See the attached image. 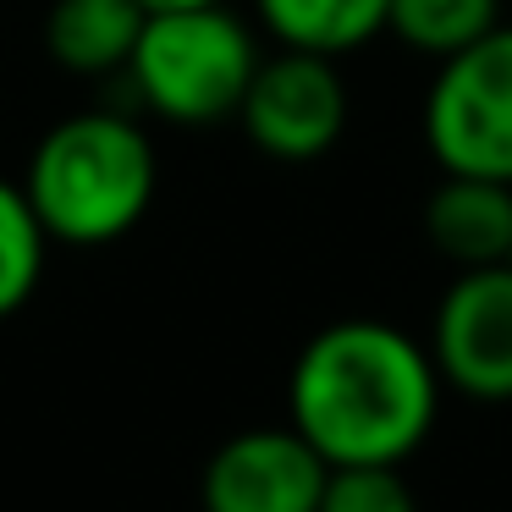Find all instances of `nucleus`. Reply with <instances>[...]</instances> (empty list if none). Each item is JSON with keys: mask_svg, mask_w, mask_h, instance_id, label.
<instances>
[{"mask_svg": "<svg viewBox=\"0 0 512 512\" xmlns=\"http://www.w3.org/2000/svg\"><path fill=\"white\" fill-rule=\"evenodd\" d=\"M446 386L430 347L391 320H331L298 347L287 375V424L331 468H402L435 435Z\"/></svg>", "mask_w": 512, "mask_h": 512, "instance_id": "nucleus-1", "label": "nucleus"}, {"mask_svg": "<svg viewBox=\"0 0 512 512\" xmlns=\"http://www.w3.org/2000/svg\"><path fill=\"white\" fill-rule=\"evenodd\" d=\"M160 188V155L122 111H78L34 144L23 193L50 243L105 248L149 215Z\"/></svg>", "mask_w": 512, "mask_h": 512, "instance_id": "nucleus-2", "label": "nucleus"}, {"mask_svg": "<svg viewBox=\"0 0 512 512\" xmlns=\"http://www.w3.org/2000/svg\"><path fill=\"white\" fill-rule=\"evenodd\" d=\"M259 28L226 0L149 12L138 28L127 83L138 105L171 127H215L237 116L259 67Z\"/></svg>", "mask_w": 512, "mask_h": 512, "instance_id": "nucleus-3", "label": "nucleus"}, {"mask_svg": "<svg viewBox=\"0 0 512 512\" xmlns=\"http://www.w3.org/2000/svg\"><path fill=\"white\" fill-rule=\"evenodd\" d=\"M419 127L441 177L512 188V23H496L468 50L435 61Z\"/></svg>", "mask_w": 512, "mask_h": 512, "instance_id": "nucleus-4", "label": "nucleus"}, {"mask_svg": "<svg viewBox=\"0 0 512 512\" xmlns=\"http://www.w3.org/2000/svg\"><path fill=\"white\" fill-rule=\"evenodd\" d=\"M248 144L281 166H309L331 155L347 133V83L342 61L314 50H270L259 56L254 83L237 105Z\"/></svg>", "mask_w": 512, "mask_h": 512, "instance_id": "nucleus-5", "label": "nucleus"}, {"mask_svg": "<svg viewBox=\"0 0 512 512\" xmlns=\"http://www.w3.org/2000/svg\"><path fill=\"white\" fill-rule=\"evenodd\" d=\"M430 358L446 391L507 408L512 402V265L452 270L430 314Z\"/></svg>", "mask_w": 512, "mask_h": 512, "instance_id": "nucleus-6", "label": "nucleus"}, {"mask_svg": "<svg viewBox=\"0 0 512 512\" xmlns=\"http://www.w3.org/2000/svg\"><path fill=\"white\" fill-rule=\"evenodd\" d=\"M325 463L292 424H254L226 435L199 479L204 512H314L325 490Z\"/></svg>", "mask_w": 512, "mask_h": 512, "instance_id": "nucleus-7", "label": "nucleus"}, {"mask_svg": "<svg viewBox=\"0 0 512 512\" xmlns=\"http://www.w3.org/2000/svg\"><path fill=\"white\" fill-rule=\"evenodd\" d=\"M424 237L452 270L512 259V188L485 177H441L424 199Z\"/></svg>", "mask_w": 512, "mask_h": 512, "instance_id": "nucleus-8", "label": "nucleus"}, {"mask_svg": "<svg viewBox=\"0 0 512 512\" xmlns=\"http://www.w3.org/2000/svg\"><path fill=\"white\" fill-rule=\"evenodd\" d=\"M138 0H50L45 12V50L72 78H111L127 72L144 28Z\"/></svg>", "mask_w": 512, "mask_h": 512, "instance_id": "nucleus-9", "label": "nucleus"}, {"mask_svg": "<svg viewBox=\"0 0 512 512\" xmlns=\"http://www.w3.org/2000/svg\"><path fill=\"white\" fill-rule=\"evenodd\" d=\"M391 0H254L259 34L281 50H314V56H353L386 34Z\"/></svg>", "mask_w": 512, "mask_h": 512, "instance_id": "nucleus-10", "label": "nucleus"}, {"mask_svg": "<svg viewBox=\"0 0 512 512\" xmlns=\"http://www.w3.org/2000/svg\"><path fill=\"white\" fill-rule=\"evenodd\" d=\"M501 23V0H391L386 34L413 56L446 61Z\"/></svg>", "mask_w": 512, "mask_h": 512, "instance_id": "nucleus-11", "label": "nucleus"}, {"mask_svg": "<svg viewBox=\"0 0 512 512\" xmlns=\"http://www.w3.org/2000/svg\"><path fill=\"white\" fill-rule=\"evenodd\" d=\"M45 259H50V237L39 226L34 204H28L23 182L0 177V320L28 309V298L45 281Z\"/></svg>", "mask_w": 512, "mask_h": 512, "instance_id": "nucleus-12", "label": "nucleus"}, {"mask_svg": "<svg viewBox=\"0 0 512 512\" xmlns=\"http://www.w3.org/2000/svg\"><path fill=\"white\" fill-rule=\"evenodd\" d=\"M314 512H419L408 474L391 463H358V468H331Z\"/></svg>", "mask_w": 512, "mask_h": 512, "instance_id": "nucleus-13", "label": "nucleus"}, {"mask_svg": "<svg viewBox=\"0 0 512 512\" xmlns=\"http://www.w3.org/2000/svg\"><path fill=\"white\" fill-rule=\"evenodd\" d=\"M144 12H177V6H215V0H138Z\"/></svg>", "mask_w": 512, "mask_h": 512, "instance_id": "nucleus-14", "label": "nucleus"}, {"mask_svg": "<svg viewBox=\"0 0 512 512\" xmlns=\"http://www.w3.org/2000/svg\"><path fill=\"white\" fill-rule=\"evenodd\" d=\"M507 265H512V259H507Z\"/></svg>", "mask_w": 512, "mask_h": 512, "instance_id": "nucleus-15", "label": "nucleus"}]
</instances>
